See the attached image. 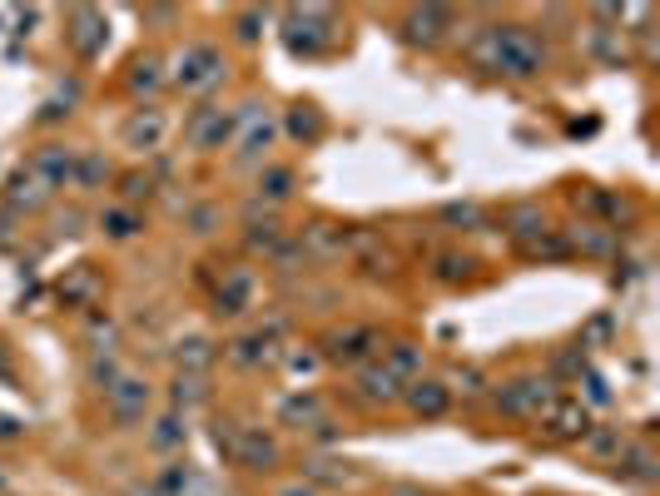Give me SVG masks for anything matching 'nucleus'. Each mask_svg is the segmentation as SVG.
<instances>
[{"label": "nucleus", "instance_id": "23", "mask_svg": "<svg viewBox=\"0 0 660 496\" xmlns=\"http://www.w3.org/2000/svg\"><path fill=\"white\" fill-rule=\"evenodd\" d=\"M616 472L631 477V482H646V487H651V482L660 477V462H656L651 447H631V442H626V452L616 457Z\"/></svg>", "mask_w": 660, "mask_h": 496}, {"label": "nucleus", "instance_id": "10", "mask_svg": "<svg viewBox=\"0 0 660 496\" xmlns=\"http://www.w3.org/2000/svg\"><path fill=\"white\" fill-rule=\"evenodd\" d=\"M254 293H259L254 268L234 263V268H224V283L214 288V303H219V313H224V318H239V313H249V308H254Z\"/></svg>", "mask_w": 660, "mask_h": 496}, {"label": "nucleus", "instance_id": "4", "mask_svg": "<svg viewBox=\"0 0 660 496\" xmlns=\"http://www.w3.org/2000/svg\"><path fill=\"white\" fill-rule=\"evenodd\" d=\"M179 90H189V95H199V90H214L219 80H224V55L214 50V45H189L179 60H174V75H169Z\"/></svg>", "mask_w": 660, "mask_h": 496}, {"label": "nucleus", "instance_id": "18", "mask_svg": "<svg viewBox=\"0 0 660 496\" xmlns=\"http://www.w3.org/2000/svg\"><path fill=\"white\" fill-rule=\"evenodd\" d=\"M95 298H100V273H95V263L65 268V278H60V303H65V308H90Z\"/></svg>", "mask_w": 660, "mask_h": 496}, {"label": "nucleus", "instance_id": "24", "mask_svg": "<svg viewBox=\"0 0 660 496\" xmlns=\"http://www.w3.org/2000/svg\"><path fill=\"white\" fill-rule=\"evenodd\" d=\"M174 363H179V372H194V377H204L209 372V363H214V343L209 338H184L179 348H174Z\"/></svg>", "mask_w": 660, "mask_h": 496}, {"label": "nucleus", "instance_id": "1", "mask_svg": "<svg viewBox=\"0 0 660 496\" xmlns=\"http://www.w3.org/2000/svg\"><path fill=\"white\" fill-rule=\"evenodd\" d=\"M546 70V45L531 25H492V75L536 80Z\"/></svg>", "mask_w": 660, "mask_h": 496}, {"label": "nucleus", "instance_id": "12", "mask_svg": "<svg viewBox=\"0 0 660 496\" xmlns=\"http://www.w3.org/2000/svg\"><path fill=\"white\" fill-rule=\"evenodd\" d=\"M45 189H65V184H75V149H65V144H40L35 154H30V164H25Z\"/></svg>", "mask_w": 660, "mask_h": 496}, {"label": "nucleus", "instance_id": "31", "mask_svg": "<svg viewBox=\"0 0 660 496\" xmlns=\"http://www.w3.org/2000/svg\"><path fill=\"white\" fill-rule=\"evenodd\" d=\"M184 417L179 412H169V417H159L154 422V432H149V447H159V452H169V447H184Z\"/></svg>", "mask_w": 660, "mask_h": 496}, {"label": "nucleus", "instance_id": "32", "mask_svg": "<svg viewBox=\"0 0 660 496\" xmlns=\"http://www.w3.org/2000/svg\"><path fill=\"white\" fill-rule=\"evenodd\" d=\"M110 179V164L100 159V154H85V159H75V184L80 189H100Z\"/></svg>", "mask_w": 660, "mask_h": 496}, {"label": "nucleus", "instance_id": "15", "mask_svg": "<svg viewBox=\"0 0 660 496\" xmlns=\"http://www.w3.org/2000/svg\"><path fill=\"white\" fill-rule=\"evenodd\" d=\"M278 417H283V427H298V432H328V427H333L323 397H313V392L283 397V402H278Z\"/></svg>", "mask_w": 660, "mask_h": 496}, {"label": "nucleus", "instance_id": "19", "mask_svg": "<svg viewBox=\"0 0 660 496\" xmlns=\"http://www.w3.org/2000/svg\"><path fill=\"white\" fill-rule=\"evenodd\" d=\"M164 134H169L164 110H134L130 124H125V144H130V149H159Z\"/></svg>", "mask_w": 660, "mask_h": 496}, {"label": "nucleus", "instance_id": "44", "mask_svg": "<svg viewBox=\"0 0 660 496\" xmlns=\"http://www.w3.org/2000/svg\"><path fill=\"white\" fill-rule=\"evenodd\" d=\"M586 402H596V407H606V402H611V387H606V377L586 372Z\"/></svg>", "mask_w": 660, "mask_h": 496}, {"label": "nucleus", "instance_id": "27", "mask_svg": "<svg viewBox=\"0 0 660 496\" xmlns=\"http://www.w3.org/2000/svg\"><path fill=\"white\" fill-rule=\"evenodd\" d=\"M244 244H249V253H273V248L283 244V229L273 224V219H259L254 209H249V234H244Z\"/></svg>", "mask_w": 660, "mask_h": 496}, {"label": "nucleus", "instance_id": "47", "mask_svg": "<svg viewBox=\"0 0 660 496\" xmlns=\"http://www.w3.org/2000/svg\"><path fill=\"white\" fill-rule=\"evenodd\" d=\"M278 496H323V492H318L313 482H293V487H283Z\"/></svg>", "mask_w": 660, "mask_h": 496}, {"label": "nucleus", "instance_id": "41", "mask_svg": "<svg viewBox=\"0 0 660 496\" xmlns=\"http://www.w3.org/2000/svg\"><path fill=\"white\" fill-rule=\"evenodd\" d=\"M100 224H105V234H110V239H130V234H139V219L125 214V209H110Z\"/></svg>", "mask_w": 660, "mask_h": 496}, {"label": "nucleus", "instance_id": "25", "mask_svg": "<svg viewBox=\"0 0 660 496\" xmlns=\"http://www.w3.org/2000/svg\"><path fill=\"white\" fill-rule=\"evenodd\" d=\"M383 368L393 372L402 387H407V382H417V377H422V348H412V343H393Z\"/></svg>", "mask_w": 660, "mask_h": 496}, {"label": "nucleus", "instance_id": "46", "mask_svg": "<svg viewBox=\"0 0 660 496\" xmlns=\"http://www.w3.org/2000/svg\"><path fill=\"white\" fill-rule=\"evenodd\" d=\"M239 40H259V15H239Z\"/></svg>", "mask_w": 660, "mask_h": 496}, {"label": "nucleus", "instance_id": "6", "mask_svg": "<svg viewBox=\"0 0 660 496\" xmlns=\"http://www.w3.org/2000/svg\"><path fill=\"white\" fill-rule=\"evenodd\" d=\"M244 120H254V105H244L239 115H224L219 105H199L194 120H189V129H184V139H189L194 149H224L229 134H234V124H244Z\"/></svg>", "mask_w": 660, "mask_h": 496}, {"label": "nucleus", "instance_id": "40", "mask_svg": "<svg viewBox=\"0 0 660 496\" xmlns=\"http://www.w3.org/2000/svg\"><path fill=\"white\" fill-rule=\"evenodd\" d=\"M288 129H293L298 139H318V129H323V120H318V110H313V105H298V110L288 115Z\"/></svg>", "mask_w": 660, "mask_h": 496}, {"label": "nucleus", "instance_id": "38", "mask_svg": "<svg viewBox=\"0 0 660 496\" xmlns=\"http://www.w3.org/2000/svg\"><path fill=\"white\" fill-rule=\"evenodd\" d=\"M482 387H487V377L477 368H457L447 377V392H462V397H482Z\"/></svg>", "mask_w": 660, "mask_h": 496}, {"label": "nucleus", "instance_id": "36", "mask_svg": "<svg viewBox=\"0 0 660 496\" xmlns=\"http://www.w3.org/2000/svg\"><path fill=\"white\" fill-rule=\"evenodd\" d=\"M288 194H293V174L288 169H268L264 179H259V199H268V204H278Z\"/></svg>", "mask_w": 660, "mask_h": 496}, {"label": "nucleus", "instance_id": "20", "mask_svg": "<svg viewBox=\"0 0 660 496\" xmlns=\"http://www.w3.org/2000/svg\"><path fill=\"white\" fill-rule=\"evenodd\" d=\"M273 358H278V338H268V333H254V338L229 343V363H234V368H264Z\"/></svg>", "mask_w": 660, "mask_h": 496}, {"label": "nucleus", "instance_id": "13", "mask_svg": "<svg viewBox=\"0 0 660 496\" xmlns=\"http://www.w3.org/2000/svg\"><path fill=\"white\" fill-rule=\"evenodd\" d=\"M298 248L308 263H333L348 253V229L343 224H328V219H313L303 234H298Z\"/></svg>", "mask_w": 660, "mask_h": 496}, {"label": "nucleus", "instance_id": "30", "mask_svg": "<svg viewBox=\"0 0 660 496\" xmlns=\"http://www.w3.org/2000/svg\"><path fill=\"white\" fill-rule=\"evenodd\" d=\"M273 139H278V124L268 120H249V134H244V144H239V159H259L273 149Z\"/></svg>", "mask_w": 660, "mask_h": 496}, {"label": "nucleus", "instance_id": "49", "mask_svg": "<svg viewBox=\"0 0 660 496\" xmlns=\"http://www.w3.org/2000/svg\"><path fill=\"white\" fill-rule=\"evenodd\" d=\"M397 496H422V492H412V487H397Z\"/></svg>", "mask_w": 660, "mask_h": 496}, {"label": "nucleus", "instance_id": "48", "mask_svg": "<svg viewBox=\"0 0 660 496\" xmlns=\"http://www.w3.org/2000/svg\"><path fill=\"white\" fill-rule=\"evenodd\" d=\"M194 234H214V214H209V209L194 214Z\"/></svg>", "mask_w": 660, "mask_h": 496}, {"label": "nucleus", "instance_id": "45", "mask_svg": "<svg viewBox=\"0 0 660 496\" xmlns=\"http://www.w3.org/2000/svg\"><path fill=\"white\" fill-rule=\"evenodd\" d=\"M149 189H154V184H149L144 174H125V189H120V194H125V199H144Z\"/></svg>", "mask_w": 660, "mask_h": 496}, {"label": "nucleus", "instance_id": "3", "mask_svg": "<svg viewBox=\"0 0 660 496\" xmlns=\"http://www.w3.org/2000/svg\"><path fill=\"white\" fill-rule=\"evenodd\" d=\"M556 397H561V392H556L551 377H512V382L497 387V407H502L507 417H517V422H541L546 407H551Z\"/></svg>", "mask_w": 660, "mask_h": 496}, {"label": "nucleus", "instance_id": "17", "mask_svg": "<svg viewBox=\"0 0 660 496\" xmlns=\"http://www.w3.org/2000/svg\"><path fill=\"white\" fill-rule=\"evenodd\" d=\"M70 45H75L85 60H95V55L105 50V15L90 10V5H75V10H70Z\"/></svg>", "mask_w": 660, "mask_h": 496}, {"label": "nucleus", "instance_id": "8", "mask_svg": "<svg viewBox=\"0 0 660 496\" xmlns=\"http://www.w3.org/2000/svg\"><path fill=\"white\" fill-rule=\"evenodd\" d=\"M105 397H110V417L120 422V427H134V422H144V412H149V382L144 377H130V372H120V382H110L105 387Z\"/></svg>", "mask_w": 660, "mask_h": 496}, {"label": "nucleus", "instance_id": "35", "mask_svg": "<svg viewBox=\"0 0 660 496\" xmlns=\"http://www.w3.org/2000/svg\"><path fill=\"white\" fill-rule=\"evenodd\" d=\"M268 263H273L278 273H303V263H308V258H303V248H298V239H283V244H278V248H273V253H268Z\"/></svg>", "mask_w": 660, "mask_h": 496}, {"label": "nucleus", "instance_id": "29", "mask_svg": "<svg viewBox=\"0 0 660 496\" xmlns=\"http://www.w3.org/2000/svg\"><path fill=\"white\" fill-rule=\"evenodd\" d=\"M566 248H581V253H591V258H606L611 248H616V234L611 229H601V224H581L576 234H571V244Z\"/></svg>", "mask_w": 660, "mask_h": 496}, {"label": "nucleus", "instance_id": "33", "mask_svg": "<svg viewBox=\"0 0 660 496\" xmlns=\"http://www.w3.org/2000/svg\"><path fill=\"white\" fill-rule=\"evenodd\" d=\"M467 268H472V263H467L462 253H437V258H432V278H437V283H462Z\"/></svg>", "mask_w": 660, "mask_h": 496}, {"label": "nucleus", "instance_id": "43", "mask_svg": "<svg viewBox=\"0 0 660 496\" xmlns=\"http://www.w3.org/2000/svg\"><path fill=\"white\" fill-rule=\"evenodd\" d=\"M90 377L100 382V387H110V382H120V363L105 353V358H95V368H90Z\"/></svg>", "mask_w": 660, "mask_h": 496}, {"label": "nucleus", "instance_id": "37", "mask_svg": "<svg viewBox=\"0 0 660 496\" xmlns=\"http://www.w3.org/2000/svg\"><path fill=\"white\" fill-rule=\"evenodd\" d=\"M522 248H527L531 258H566V253H571V248H566V239H561V234H551V229H541V234H536V239H527Z\"/></svg>", "mask_w": 660, "mask_h": 496}, {"label": "nucleus", "instance_id": "11", "mask_svg": "<svg viewBox=\"0 0 660 496\" xmlns=\"http://www.w3.org/2000/svg\"><path fill=\"white\" fill-rule=\"evenodd\" d=\"M373 348H378V333L363 328V323H343V328H333L323 338V358L328 363H363Z\"/></svg>", "mask_w": 660, "mask_h": 496}, {"label": "nucleus", "instance_id": "28", "mask_svg": "<svg viewBox=\"0 0 660 496\" xmlns=\"http://www.w3.org/2000/svg\"><path fill=\"white\" fill-rule=\"evenodd\" d=\"M164 80H169V75H164V65H159L154 55H144V60H134L130 65V90L134 95H159Z\"/></svg>", "mask_w": 660, "mask_h": 496}, {"label": "nucleus", "instance_id": "7", "mask_svg": "<svg viewBox=\"0 0 660 496\" xmlns=\"http://www.w3.org/2000/svg\"><path fill=\"white\" fill-rule=\"evenodd\" d=\"M541 427H546L551 442H581L586 427H591V407H586L581 397H556V402L546 407Z\"/></svg>", "mask_w": 660, "mask_h": 496}, {"label": "nucleus", "instance_id": "21", "mask_svg": "<svg viewBox=\"0 0 660 496\" xmlns=\"http://www.w3.org/2000/svg\"><path fill=\"white\" fill-rule=\"evenodd\" d=\"M5 199H10V209H40V204L50 199V189H45L30 169H15L10 184H5Z\"/></svg>", "mask_w": 660, "mask_h": 496}, {"label": "nucleus", "instance_id": "14", "mask_svg": "<svg viewBox=\"0 0 660 496\" xmlns=\"http://www.w3.org/2000/svg\"><path fill=\"white\" fill-rule=\"evenodd\" d=\"M353 397L363 407H393V402H402V382L383 363H368V368H358V377H353Z\"/></svg>", "mask_w": 660, "mask_h": 496}, {"label": "nucleus", "instance_id": "34", "mask_svg": "<svg viewBox=\"0 0 660 496\" xmlns=\"http://www.w3.org/2000/svg\"><path fill=\"white\" fill-rule=\"evenodd\" d=\"M204 397H209L204 377H194V372H179V377H174V402H179V407H199Z\"/></svg>", "mask_w": 660, "mask_h": 496}, {"label": "nucleus", "instance_id": "5", "mask_svg": "<svg viewBox=\"0 0 660 496\" xmlns=\"http://www.w3.org/2000/svg\"><path fill=\"white\" fill-rule=\"evenodd\" d=\"M328 40H333V10H323V5L288 10V50L293 55H318Z\"/></svg>", "mask_w": 660, "mask_h": 496}, {"label": "nucleus", "instance_id": "22", "mask_svg": "<svg viewBox=\"0 0 660 496\" xmlns=\"http://www.w3.org/2000/svg\"><path fill=\"white\" fill-rule=\"evenodd\" d=\"M581 452L596 457V462H616V457L626 452V432H621V427H586Z\"/></svg>", "mask_w": 660, "mask_h": 496}, {"label": "nucleus", "instance_id": "2", "mask_svg": "<svg viewBox=\"0 0 660 496\" xmlns=\"http://www.w3.org/2000/svg\"><path fill=\"white\" fill-rule=\"evenodd\" d=\"M219 447L229 462L249 467V472H273L278 467V442L268 437L264 427H244V422H219Z\"/></svg>", "mask_w": 660, "mask_h": 496}, {"label": "nucleus", "instance_id": "9", "mask_svg": "<svg viewBox=\"0 0 660 496\" xmlns=\"http://www.w3.org/2000/svg\"><path fill=\"white\" fill-rule=\"evenodd\" d=\"M452 25H457V15H452L447 5H417V10H407L402 35H407L412 45L432 50V45H442V40H447V30H452Z\"/></svg>", "mask_w": 660, "mask_h": 496}, {"label": "nucleus", "instance_id": "26", "mask_svg": "<svg viewBox=\"0 0 660 496\" xmlns=\"http://www.w3.org/2000/svg\"><path fill=\"white\" fill-rule=\"evenodd\" d=\"M507 229H512V239L517 244H527V239H536L541 229H546V219H541V209L536 204H517V209H507V219H502Z\"/></svg>", "mask_w": 660, "mask_h": 496}, {"label": "nucleus", "instance_id": "42", "mask_svg": "<svg viewBox=\"0 0 660 496\" xmlns=\"http://www.w3.org/2000/svg\"><path fill=\"white\" fill-rule=\"evenodd\" d=\"M308 477H313V482H328V487H333V482H348L353 472H348V467H338V462H308Z\"/></svg>", "mask_w": 660, "mask_h": 496}, {"label": "nucleus", "instance_id": "39", "mask_svg": "<svg viewBox=\"0 0 660 496\" xmlns=\"http://www.w3.org/2000/svg\"><path fill=\"white\" fill-rule=\"evenodd\" d=\"M442 224H467V229H482V224H487V214H482V204H447V209H442Z\"/></svg>", "mask_w": 660, "mask_h": 496}, {"label": "nucleus", "instance_id": "16", "mask_svg": "<svg viewBox=\"0 0 660 496\" xmlns=\"http://www.w3.org/2000/svg\"><path fill=\"white\" fill-rule=\"evenodd\" d=\"M402 402H407V412L412 417H442L447 407H452V392H447V382H437V377H417V382H407L402 387Z\"/></svg>", "mask_w": 660, "mask_h": 496}]
</instances>
